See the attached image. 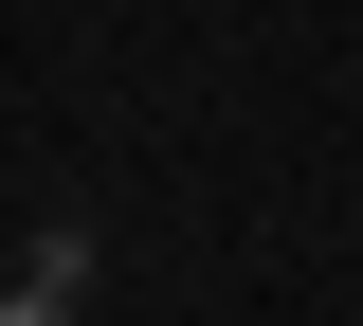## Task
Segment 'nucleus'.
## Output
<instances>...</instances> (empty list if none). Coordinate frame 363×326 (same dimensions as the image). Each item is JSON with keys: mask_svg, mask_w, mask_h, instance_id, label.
<instances>
[{"mask_svg": "<svg viewBox=\"0 0 363 326\" xmlns=\"http://www.w3.org/2000/svg\"><path fill=\"white\" fill-rule=\"evenodd\" d=\"M0 326H73V290H18V308H0Z\"/></svg>", "mask_w": 363, "mask_h": 326, "instance_id": "1", "label": "nucleus"}]
</instances>
